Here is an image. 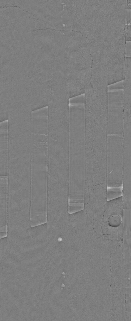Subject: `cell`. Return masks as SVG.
Wrapping results in <instances>:
<instances>
[{"instance_id":"cell-1","label":"cell","mask_w":131,"mask_h":321,"mask_svg":"<svg viewBox=\"0 0 131 321\" xmlns=\"http://www.w3.org/2000/svg\"><path fill=\"white\" fill-rule=\"evenodd\" d=\"M8 194H31V126L16 124L8 128Z\"/></svg>"},{"instance_id":"cell-2","label":"cell","mask_w":131,"mask_h":321,"mask_svg":"<svg viewBox=\"0 0 131 321\" xmlns=\"http://www.w3.org/2000/svg\"><path fill=\"white\" fill-rule=\"evenodd\" d=\"M85 134L84 106H70L68 197L73 200L84 198Z\"/></svg>"},{"instance_id":"cell-3","label":"cell","mask_w":131,"mask_h":321,"mask_svg":"<svg viewBox=\"0 0 131 321\" xmlns=\"http://www.w3.org/2000/svg\"><path fill=\"white\" fill-rule=\"evenodd\" d=\"M69 131L68 129L48 130V193H68Z\"/></svg>"},{"instance_id":"cell-4","label":"cell","mask_w":131,"mask_h":321,"mask_svg":"<svg viewBox=\"0 0 131 321\" xmlns=\"http://www.w3.org/2000/svg\"><path fill=\"white\" fill-rule=\"evenodd\" d=\"M108 133L85 134L84 186L93 190L106 191Z\"/></svg>"},{"instance_id":"cell-5","label":"cell","mask_w":131,"mask_h":321,"mask_svg":"<svg viewBox=\"0 0 131 321\" xmlns=\"http://www.w3.org/2000/svg\"><path fill=\"white\" fill-rule=\"evenodd\" d=\"M123 211L122 196L107 201L101 226L102 237L107 240L123 241Z\"/></svg>"},{"instance_id":"cell-6","label":"cell","mask_w":131,"mask_h":321,"mask_svg":"<svg viewBox=\"0 0 131 321\" xmlns=\"http://www.w3.org/2000/svg\"><path fill=\"white\" fill-rule=\"evenodd\" d=\"M123 166V137L118 135H108L107 157V187H122Z\"/></svg>"},{"instance_id":"cell-7","label":"cell","mask_w":131,"mask_h":321,"mask_svg":"<svg viewBox=\"0 0 131 321\" xmlns=\"http://www.w3.org/2000/svg\"><path fill=\"white\" fill-rule=\"evenodd\" d=\"M48 163V148L42 145L33 147L31 151V192L44 193L47 192Z\"/></svg>"},{"instance_id":"cell-8","label":"cell","mask_w":131,"mask_h":321,"mask_svg":"<svg viewBox=\"0 0 131 321\" xmlns=\"http://www.w3.org/2000/svg\"><path fill=\"white\" fill-rule=\"evenodd\" d=\"M123 90L108 91V134L123 135Z\"/></svg>"},{"instance_id":"cell-9","label":"cell","mask_w":131,"mask_h":321,"mask_svg":"<svg viewBox=\"0 0 131 321\" xmlns=\"http://www.w3.org/2000/svg\"><path fill=\"white\" fill-rule=\"evenodd\" d=\"M122 197L125 208L131 207V130H123Z\"/></svg>"},{"instance_id":"cell-10","label":"cell","mask_w":131,"mask_h":321,"mask_svg":"<svg viewBox=\"0 0 131 321\" xmlns=\"http://www.w3.org/2000/svg\"><path fill=\"white\" fill-rule=\"evenodd\" d=\"M0 176H7L8 156V121L1 122Z\"/></svg>"},{"instance_id":"cell-11","label":"cell","mask_w":131,"mask_h":321,"mask_svg":"<svg viewBox=\"0 0 131 321\" xmlns=\"http://www.w3.org/2000/svg\"><path fill=\"white\" fill-rule=\"evenodd\" d=\"M48 106L32 111V133L48 134Z\"/></svg>"},{"instance_id":"cell-12","label":"cell","mask_w":131,"mask_h":321,"mask_svg":"<svg viewBox=\"0 0 131 321\" xmlns=\"http://www.w3.org/2000/svg\"><path fill=\"white\" fill-rule=\"evenodd\" d=\"M1 232H8V186L7 176H0Z\"/></svg>"},{"instance_id":"cell-13","label":"cell","mask_w":131,"mask_h":321,"mask_svg":"<svg viewBox=\"0 0 131 321\" xmlns=\"http://www.w3.org/2000/svg\"><path fill=\"white\" fill-rule=\"evenodd\" d=\"M123 81V128H131V76H125Z\"/></svg>"},{"instance_id":"cell-14","label":"cell","mask_w":131,"mask_h":321,"mask_svg":"<svg viewBox=\"0 0 131 321\" xmlns=\"http://www.w3.org/2000/svg\"><path fill=\"white\" fill-rule=\"evenodd\" d=\"M107 189V201L111 200L122 196V187H110Z\"/></svg>"},{"instance_id":"cell-15","label":"cell","mask_w":131,"mask_h":321,"mask_svg":"<svg viewBox=\"0 0 131 321\" xmlns=\"http://www.w3.org/2000/svg\"><path fill=\"white\" fill-rule=\"evenodd\" d=\"M85 96L83 94L77 96L69 99L71 105H83L85 104Z\"/></svg>"},{"instance_id":"cell-16","label":"cell","mask_w":131,"mask_h":321,"mask_svg":"<svg viewBox=\"0 0 131 321\" xmlns=\"http://www.w3.org/2000/svg\"><path fill=\"white\" fill-rule=\"evenodd\" d=\"M123 81H121L108 85V91H113L123 90Z\"/></svg>"},{"instance_id":"cell-17","label":"cell","mask_w":131,"mask_h":321,"mask_svg":"<svg viewBox=\"0 0 131 321\" xmlns=\"http://www.w3.org/2000/svg\"><path fill=\"white\" fill-rule=\"evenodd\" d=\"M125 40L126 42L131 41V25H126L125 32Z\"/></svg>"},{"instance_id":"cell-18","label":"cell","mask_w":131,"mask_h":321,"mask_svg":"<svg viewBox=\"0 0 131 321\" xmlns=\"http://www.w3.org/2000/svg\"><path fill=\"white\" fill-rule=\"evenodd\" d=\"M125 56L130 57L131 56V43L130 42H125Z\"/></svg>"},{"instance_id":"cell-19","label":"cell","mask_w":131,"mask_h":321,"mask_svg":"<svg viewBox=\"0 0 131 321\" xmlns=\"http://www.w3.org/2000/svg\"><path fill=\"white\" fill-rule=\"evenodd\" d=\"M59 123V124H67V125H69V124H64L62 123Z\"/></svg>"}]
</instances>
